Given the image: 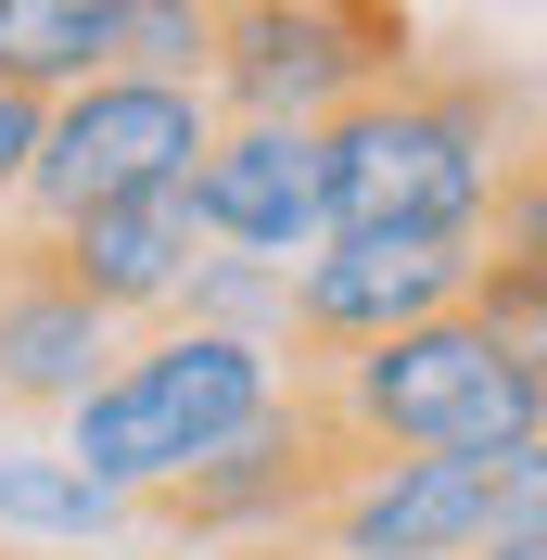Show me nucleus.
<instances>
[{"mask_svg": "<svg viewBox=\"0 0 547 560\" xmlns=\"http://www.w3.org/2000/svg\"><path fill=\"white\" fill-rule=\"evenodd\" d=\"M306 408L331 420L344 446H433V458H497L510 485H547V331L535 318H497V306H445L408 318L382 345H344V357H280Z\"/></svg>", "mask_w": 547, "mask_h": 560, "instance_id": "f257e3e1", "label": "nucleus"}, {"mask_svg": "<svg viewBox=\"0 0 547 560\" xmlns=\"http://www.w3.org/2000/svg\"><path fill=\"white\" fill-rule=\"evenodd\" d=\"M522 90L497 65H445V51H408V65L357 90L344 115H318V166H331V230H472L535 178L522 153Z\"/></svg>", "mask_w": 547, "mask_h": 560, "instance_id": "f03ea898", "label": "nucleus"}, {"mask_svg": "<svg viewBox=\"0 0 547 560\" xmlns=\"http://www.w3.org/2000/svg\"><path fill=\"white\" fill-rule=\"evenodd\" d=\"M268 408H280V345L205 331V318H140V345L115 331V357L65 408V458L103 471V485H128V497H153L191 458H217L242 420H268Z\"/></svg>", "mask_w": 547, "mask_h": 560, "instance_id": "7ed1b4c3", "label": "nucleus"}, {"mask_svg": "<svg viewBox=\"0 0 547 560\" xmlns=\"http://www.w3.org/2000/svg\"><path fill=\"white\" fill-rule=\"evenodd\" d=\"M420 51L408 0H217V51H205V103L217 115H344L357 90Z\"/></svg>", "mask_w": 547, "mask_h": 560, "instance_id": "20e7f679", "label": "nucleus"}, {"mask_svg": "<svg viewBox=\"0 0 547 560\" xmlns=\"http://www.w3.org/2000/svg\"><path fill=\"white\" fill-rule=\"evenodd\" d=\"M217 103L191 77H140V65H103L38 103V140H26V178H13V230H65L77 205L103 191H140V178H191Z\"/></svg>", "mask_w": 547, "mask_h": 560, "instance_id": "39448f33", "label": "nucleus"}, {"mask_svg": "<svg viewBox=\"0 0 547 560\" xmlns=\"http://www.w3.org/2000/svg\"><path fill=\"white\" fill-rule=\"evenodd\" d=\"M484 255H497V217H472V230H331V243L293 268L280 357H344V345L408 331V318L472 306V293H484Z\"/></svg>", "mask_w": 547, "mask_h": 560, "instance_id": "423d86ee", "label": "nucleus"}, {"mask_svg": "<svg viewBox=\"0 0 547 560\" xmlns=\"http://www.w3.org/2000/svg\"><path fill=\"white\" fill-rule=\"evenodd\" d=\"M344 458H357V446H344L331 420L306 408V383L280 370V408H268V420H242L230 446L191 458L178 485H153V497H140V523L191 535V548H255V535H280V548H293V535H306V510L331 497Z\"/></svg>", "mask_w": 547, "mask_h": 560, "instance_id": "0eeeda50", "label": "nucleus"}, {"mask_svg": "<svg viewBox=\"0 0 547 560\" xmlns=\"http://www.w3.org/2000/svg\"><path fill=\"white\" fill-rule=\"evenodd\" d=\"M510 471L497 458H433V446H395V458H344L331 497L306 510V548L318 560H472L484 523L510 510Z\"/></svg>", "mask_w": 547, "mask_h": 560, "instance_id": "6e6552de", "label": "nucleus"}, {"mask_svg": "<svg viewBox=\"0 0 547 560\" xmlns=\"http://www.w3.org/2000/svg\"><path fill=\"white\" fill-rule=\"evenodd\" d=\"M191 217H205L217 255L306 268V255L331 243V166H318V128H293V115H217L205 153H191Z\"/></svg>", "mask_w": 547, "mask_h": 560, "instance_id": "1a4fd4ad", "label": "nucleus"}, {"mask_svg": "<svg viewBox=\"0 0 547 560\" xmlns=\"http://www.w3.org/2000/svg\"><path fill=\"white\" fill-rule=\"evenodd\" d=\"M51 255H65V280L115 318V331L166 318V306H178V280H191V255H205L191 178H140V191H103V205H77L65 230H51Z\"/></svg>", "mask_w": 547, "mask_h": 560, "instance_id": "9d476101", "label": "nucleus"}, {"mask_svg": "<svg viewBox=\"0 0 547 560\" xmlns=\"http://www.w3.org/2000/svg\"><path fill=\"white\" fill-rule=\"evenodd\" d=\"M140 497L77 471L65 446H0V535L13 548H90V535H128Z\"/></svg>", "mask_w": 547, "mask_h": 560, "instance_id": "9b49d317", "label": "nucleus"}, {"mask_svg": "<svg viewBox=\"0 0 547 560\" xmlns=\"http://www.w3.org/2000/svg\"><path fill=\"white\" fill-rule=\"evenodd\" d=\"M128 51V0H0V90H77V77H103Z\"/></svg>", "mask_w": 547, "mask_h": 560, "instance_id": "f8f14e48", "label": "nucleus"}, {"mask_svg": "<svg viewBox=\"0 0 547 560\" xmlns=\"http://www.w3.org/2000/svg\"><path fill=\"white\" fill-rule=\"evenodd\" d=\"M280 306H293V268H268V255H217V243H205L166 318H205V331H255V345H280Z\"/></svg>", "mask_w": 547, "mask_h": 560, "instance_id": "ddd939ff", "label": "nucleus"}, {"mask_svg": "<svg viewBox=\"0 0 547 560\" xmlns=\"http://www.w3.org/2000/svg\"><path fill=\"white\" fill-rule=\"evenodd\" d=\"M472 560H547V485H522L497 523H484V548Z\"/></svg>", "mask_w": 547, "mask_h": 560, "instance_id": "4468645a", "label": "nucleus"}, {"mask_svg": "<svg viewBox=\"0 0 547 560\" xmlns=\"http://www.w3.org/2000/svg\"><path fill=\"white\" fill-rule=\"evenodd\" d=\"M26 140H38V103L0 90V217H13V178H26Z\"/></svg>", "mask_w": 547, "mask_h": 560, "instance_id": "2eb2a0df", "label": "nucleus"}]
</instances>
